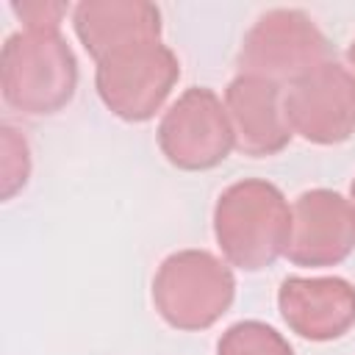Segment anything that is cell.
<instances>
[{
	"label": "cell",
	"mask_w": 355,
	"mask_h": 355,
	"mask_svg": "<svg viewBox=\"0 0 355 355\" xmlns=\"http://www.w3.org/2000/svg\"><path fill=\"white\" fill-rule=\"evenodd\" d=\"M283 111L300 139L341 144L355 133V75L338 61H324L283 89Z\"/></svg>",
	"instance_id": "7"
},
{
	"label": "cell",
	"mask_w": 355,
	"mask_h": 355,
	"mask_svg": "<svg viewBox=\"0 0 355 355\" xmlns=\"http://www.w3.org/2000/svg\"><path fill=\"white\" fill-rule=\"evenodd\" d=\"M78 89V58L61 31H17L0 53V92L25 116L67 108Z\"/></svg>",
	"instance_id": "2"
},
{
	"label": "cell",
	"mask_w": 355,
	"mask_h": 355,
	"mask_svg": "<svg viewBox=\"0 0 355 355\" xmlns=\"http://www.w3.org/2000/svg\"><path fill=\"white\" fill-rule=\"evenodd\" d=\"M355 250V208L333 189H308L291 202V239L286 258L294 266L324 269Z\"/></svg>",
	"instance_id": "8"
},
{
	"label": "cell",
	"mask_w": 355,
	"mask_h": 355,
	"mask_svg": "<svg viewBox=\"0 0 355 355\" xmlns=\"http://www.w3.org/2000/svg\"><path fill=\"white\" fill-rule=\"evenodd\" d=\"M216 355H294V347L272 324L244 319L219 336Z\"/></svg>",
	"instance_id": "12"
},
{
	"label": "cell",
	"mask_w": 355,
	"mask_h": 355,
	"mask_svg": "<svg viewBox=\"0 0 355 355\" xmlns=\"http://www.w3.org/2000/svg\"><path fill=\"white\" fill-rule=\"evenodd\" d=\"M155 139L161 155L183 172L214 169L236 147L225 100L208 86L186 89L164 111Z\"/></svg>",
	"instance_id": "6"
},
{
	"label": "cell",
	"mask_w": 355,
	"mask_h": 355,
	"mask_svg": "<svg viewBox=\"0 0 355 355\" xmlns=\"http://www.w3.org/2000/svg\"><path fill=\"white\" fill-rule=\"evenodd\" d=\"M349 202H352V208H355V178H352V183H349Z\"/></svg>",
	"instance_id": "16"
},
{
	"label": "cell",
	"mask_w": 355,
	"mask_h": 355,
	"mask_svg": "<svg viewBox=\"0 0 355 355\" xmlns=\"http://www.w3.org/2000/svg\"><path fill=\"white\" fill-rule=\"evenodd\" d=\"M347 64H349V72L355 75V39H352L349 47H347Z\"/></svg>",
	"instance_id": "15"
},
{
	"label": "cell",
	"mask_w": 355,
	"mask_h": 355,
	"mask_svg": "<svg viewBox=\"0 0 355 355\" xmlns=\"http://www.w3.org/2000/svg\"><path fill=\"white\" fill-rule=\"evenodd\" d=\"M72 28L94 64L133 42L161 39V8L147 0H83L72 8Z\"/></svg>",
	"instance_id": "11"
},
{
	"label": "cell",
	"mask_w": 355,
	"mask_h": 355,
	"mask_svg": "<svg viewBox=\"0 0 355 355\" xmlns=\"http://www.w3.org/2000/svg\"><path fill=\"white\" fill-rule=\"evenodd\" d=\"M225 111L236 150L250 158L277 155L294 136L283 111V86L272 80L236 75L225 89Z\"/></svg>",
	"instance_id": "10"
},
{
	"label": "cell",
	"mask_w": 355,
	"mask_h": 355,
	"mask_svg": "<svg viewBox=\"0 0 355 355\" xmlns=\"http://www.w3.org/2000/svg\"><path fill=\"white\" fill-rule=\"evenodd\" d=\"M214 239L230 266L241 272L269 269L286 255L291 239L286 194L263 178L230 183L214 205Z\"/></svg>",
	"instance_id": "1"
},
{
	"label": "cell",
	"mask_w": 355,
	"mask_h": 355,
	"mask_svg": "<svg viewBox=\"0 0 355 355\" xmlns=\"http://www.w3.org/2000/svg\"><path fill=\"white\" fill-rule=\"evenodd\" d=\"M324 61H330V42L300 8L263 11L236 53L239 75L263 78L277 86H291Z\"/></svg>",
	"instance_id": "4"
},
{
	"label": "cell",
	"mask_w": 355,
	"mask_h": 355,
	"mask_svg": "<svg viewBox=\"0 0 355 355\" xmlns=\"http://www.w3.org/2000/svg\"><path fill=\"white\" fill-rule=\"evenodd\" d=\"M180 78V61L161 39L133 42L94 67V89L103 105L125 122H147L161 111Z\"/></svg>",
	"instance_id": "5"
},
{
	"label": "cell",
	"mask_w": 355,
	"mask_h": 355,
	"mask_svg": "<svg viewBox=\"0 0 355 355\" xmlns=\"http://www.w3.org/2000/svg\"><path fill=\"white\" fill-rule=\"evenodd\" d=\"M236 300L233 266L208 250H178L161 261L153 277L158 316L186 333L214 327Z\"/></svg>",
	"instance_id": "3"
},
{
	"label": "cell",
	"mask_w": 355,
	"mask_h": 355,
	"mask_svg": "<svg viewBox=\"0 0 355 355\" xmlns=\"http://www.w3.org/2000/svg\"><path fill=\"white\" fill-rule=\"evenodd\" d=\"M0 183H3V200H11L17 191L25 189L28 178H31V150L25 136L11 128L3 125L0 128Z\"/></svg>",
	"instance_id": "13"
},
{
	"label": "cell",
	"mask_w": 355,
	"mask_h": 355,
	"mask_svg": "<svg viewBox=\"0 0 355 355\" xmlns=\"http://www.w3.org/2000/svg\"><path fill=\"white\" fill-rule=\"evenodd\" d=\"M8 8L22 22L25 31H61V22L69 11L67 3L55 0H14Z\"/></svg>",
	"instance_id": "14"
},
{
	"label": "cell",
	"mask_w": 355,
	"mask_h": 355,
	"mask_svg": "<svg viewBox=\"0 0 355 355\" xmlns=\"http://www.w3.org/2000/svg\"><path fill=\"white\" fill-rule=\"evenodd\" d=\"M277 311L300 338L316 344L336 341L355 324V286L336 275H291L277 288Z\"/></svg>",
	"instance_id": "9"
}]
</instances>
